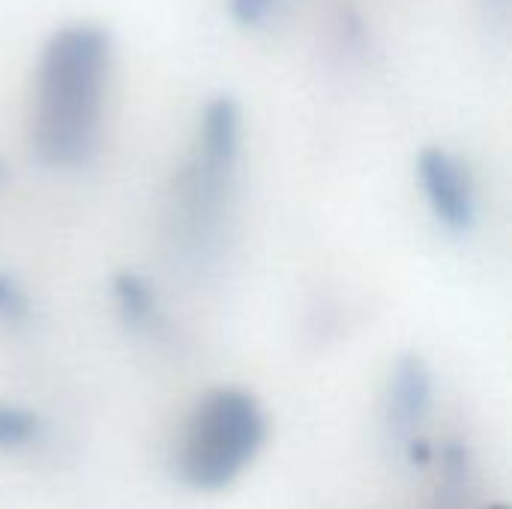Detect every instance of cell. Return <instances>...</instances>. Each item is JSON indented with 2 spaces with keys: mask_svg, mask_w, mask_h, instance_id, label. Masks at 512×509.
Here are the masks:
<instances>
[{
  "mask_svg": "<svg viewBox=\"0 0 512 509\" xmlns=\"http://www.w3.org/2000/svg\"><path fill=\"white\" fill-rule=\"evenodd\" d=\"M108 60L111 42L96 24H69L48 39L33 111V150L45 165L72 168L96 150Z\"/></svg>",
  "mask_w": 512,
  "mask_h": 509,
  "instance_id": "cell-1",
  "label": "cell"
},
{
  "mask_svg": "<svg viewBox=\"0 0 512 509\" xmlns=\"http://www.w3.org/2000/svg\"><path fill=\"white\" fill-rule=\"evenodd\" d=\"M264 411L255 396L222 387L207 393L189 417L183 441V477L195 489H222L255 459L264 444Z\"/></svg>",
  "mask_w": 512,
  "mask_h": 509,
  "instance_id": "cell-2",
  "label": "cell"
},
{
  "mask_svg": "<svg viewBox=\"0 0 512 509\" xmlns=\"http://www.w3.org/2000/svg\"><path fill=\"white\" fill-rule=\"evenodd\" d=\"M240 153V108L231 96H219L204 108L195 162V201L201 210H216L228 192Z\"/></svg>",
  "mask_w": 512,
  "mask_h": 509,
  "instance_id": "cell-3",
  "label": "cell"
},
{
  "mask_svg": "<svg viewBox=\"0 0 512 509\" xmlns=\"http://www.w3.org/2000/svg\"><path fill=\"white\" fill-rule=\"evenodd\" d=\"M417 177L435 219L450 231H468L477 216L474 183L468 168L441 147H426L417 159Z\"/></svg>",
  "mask_w": 512,
  "mask_h": 509,
  "instance_id": "cell-4",
  "label": "cell"
},
{
  "mask_svg": "<svg viewBox=\"0 0 512 509\" xmlns=\"http://www.w3.org/2000/svg\"><path fill=\"white\" fill-rule=\"evenodd\" d=\"M432 405V372L420 357H402L390 378V420L396 429H414Z\"/></svg>",
  "mask_w": 512,
  "mask_h": 509,
  "instance_id": "cell-5",
  "label": "cell"
},
{
  "mask_svg": "<svg viewBox=\"0 0 512 509\" xmlns=\"http://www.w3.org/2000/svg\"><path fill=\"white\" fill-rule=\"evenodd\" d=\"M114 294H117V303H120L123 315L132 324L150 321V315H153V294H150V288L135 273H120L114 279Z\"/></svg>",
  "mask_w": 512,
  "mask_h": 509,
  "instance_id": "cell-6",
  "label": "cell"
},
{
  "mask_svg": "<svg viewBox=\"0 0 512 509\" xmlns=\"http://www.w3.org/2000/svg\"><path fill=\"white\" fill-rule=\"evenodd\" d=\"M39 420L27 408L18 405H0V450H18L36 441Z\"/></svg>",
  "mask_w": 512,
  "mask_h": 509,
  "instance_id": "cell-7",
  "label": "cell"
},
{
  "mask_svg": "<svg viewBox=\"0 0 512 509\" xmlns=\"http://www.w3.org/2000/svg\"><path fill=\"white\" fill-rule=\"evenodd\" d=\"M27 312H30V303H27V294L21 291V285L12 276L0 273V318L9 324H18L27 318Z\"/></svg>",
  "mask_w": 512,
  "mask_h": 509,
  "instance_id": "cell-8",
  "label": "cell"
},
{
  "mask_svg": "<svg viewBox=\"0 0 512 509\" xmlns=\"http://www.w3.org/2000/svg\"><path fill=\"white\" fill-rule=\"evenodd\" d=\"M465 477H468V453L462 444H450L444 450V489L459 492L465 486Z\"/></svg>",
  "mask_w": 512,
  "mask_h": 509,
  "instance_id": "cell-9",
  "label": "cell"
},
{
  "mask_svg": "<svg viewBox=\"0 0 512 509\" xmlns=\"http://www.w3.org/2000/svg\"><path fill=\"white\" fill-rule=\"evenodd\" d=\"M276 0H228V12L237 24L243 27H255L261 21H267V15L273 12Z\"/></svg>",
  "mask_w": 512,
  "mask_h": 509,
  "instance_id": "cell-10",
  "label": "cell"
},
{
  "mask_svg": "<svg viewBox=\"0 0 512 509\" xmlns=\"http://www.w3.org/2000/svg\"><path fill=\"white\" fill-rule=\"evenodd\" d=\"M429 459H432V447L426 441H414L411 444V462L414 465H426Z\"/></svg>",
  "mask_w": 512,
  "mask_h": 509,
  "instance_id": "cell-11",
  "label": "cell"
},
{
  "mask_svg": "<svg viewBox=\"0 0 512 509\" xmlns=\"http://www.w3.org/2000/svg\"><path fill=\"white\" fill-rule=\"evenodd\" d=\"M489 509H507V507H489Z\"/></svg>",
  "mask_w": 512,
  "mask_h": 509,
  "instance_id": "cell-12",
  "label": "cell"
}]
</instances>
